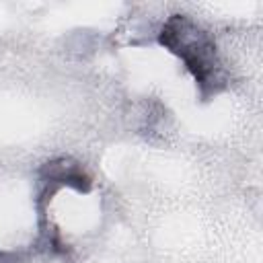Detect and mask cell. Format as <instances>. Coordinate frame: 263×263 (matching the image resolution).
Returning <instances> with one entry per match:
<instances>
[{
  "label": "cell",
  "instance_id": "1",
  "mask_svg": "<svg viewBox=\"0 0 263 263\" xmlns=\"http://www.w3.org/2000/svg\"><path fill=\"white\" fill-rule=\"evenodd\" d=\"M160 43L185 62L187 70L193 74L203 95L208 90H216V84L220 80L216 47L197 25H193L189 18L181 14H175L162 27Z\"/></svg>",
  "mask_w": 263,
  "mask_h": 263
},
{
  "label": "cell",
  "instance_id": "2",
  "mask_svg": "<svg viewBox=\"0 0 263 263\" xmlns=\"http://www.w3.org/2000/svg\"><path fill=\"white\" fill-rule=\"evenodd\" d=\"M0 263H21V261H18V257H16L14 253H4V251H0Z\"/></svg>",
  "mask_w": 263,
  "mask_h": 263
}]
</instances>
